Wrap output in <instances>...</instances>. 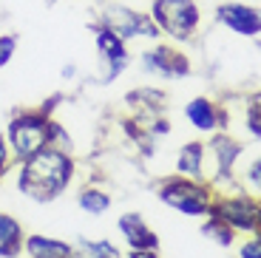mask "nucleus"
<instances>
[{
	"mask_svg": "<svg viewBox=\"0 0 261 258\" xmlns=\"http://www.w3.org/2000/svg\"><path fill=\"white\" fill-rule=\"evenodd\" d=\"M142 71L150 77H162V80H179L190 74V57L170 43H156L153 48L142 51L139 57Z\"/></svg>",
	"mask_w": 261,
	"mask_h": 258,
	"instance_id": "nucleus-8",
	"label": "nucleus"
},
{
	"mask_svg": "<svg viewBox=\"0 0 261 258\" xmlns=\"http://www.w3.org/2000/svg\"><path fill=\"white\" fill-rule=\"evenodd\" d=\"M12 165H17V162H14L12 148H9V142H6V134H0V179L12 170Z\"/></svg>",
	"mask_w": 261,
	"mask_h": 258,
	"instance_id": "nucleus-23",
	"label": "nucleus"
},
{
	"mask_svg": "<svg viewBox=\"0 0 261 258\" xmlns=\"http://www.w3.org/2000/svg\"><path fill=\"white\" fill-rule=\"evenodd\" d=\"M17 45H20V40H17V34H14V32L0 34V68H6V65L12 63Z\"/></svg>",
	"mask_w": 261,
	"mask_h": 258,
	"instance_id": "nucleus-21",
	"label": "nucleus"
},
{
	"mask_svg": "<svg viewBox=\"0 0 261 258\" xmlns=\"http://www.w3.org/2000/svg\"><path fill=\"white\" fill-rule=\"evenodd\" d=\"M185 116L199 134H216L219 128H224V111L207 97H193L185 105Z\"/></svg>",
	"mask_w": 261,
	"mask_h": 258,
	"instance_id": "nucleus-11",
	"label": "nucleus"
},
{
	"mask_svg": "<svg viewBox=\"0 0 261 258\" xmlns=\"http://www.w3.org/2000/svg\"><path fill=\"white\" fill-rule=\"evenodd\" d=\"M156 196L162 204H168L170 210H176L182 216H210L213 210V193L204 182H196L188 179V176H173V179H165L159 182L156 187Z\"/></svg>",
	"mask_w": 261,
	"mask_h": 258,
	"instance_id": "nucleus-3",
	"label": "nucleus"
},
{
	"mask_svg": "<svg viewBox=\"0 0 261 258\" xmlns=\"http://www.w3.org/2000/svg\"><path fill=\"white\" fill-rule=\"evenodd\" d=\"M71 258H122V252L108 239H85V236H77V241H71Z\"/></svg>",
	"mask_w": 261,
	"mask_h": 258,
	"instance_id": "nucleus-16",
	"label": "nucleus"
},
{
	"mask_svg": "<svg viewBox=\"0 0 261 258\" xmlns=\"http://www.w3.org/2000/svg\"><path fill=\"white\" fill-rule=\"evenodd\" d=\"M207 150H210V156L216 159V179H230L233 176V165H236V159L242 156V145L236 142L233 136H227V134H216L213 139H210V145H207Z\"/></svg>",
	"mask_w": 261,
	"mask_h": 258,
	"instance_id": "nucleus-12",
	"label": "nucleus"
},
{
	"mask_svg": "<svg viewBox=\"0 0 261 258\" xmlns=\"http://www.w3.org/2000/svg\"><path fill=\"white\" fill-rule=\"evenodd\" d=\"M148 14L153 17L159 32L176 43L190 40L202 23V12L196 6V0H153Z\"/></svg>",
	"mask_w": 261,
	"mask_h": 258,
	"instance_id": "nucleus-4",
	"label": "nucleus"
},
{
	"mask_svg": "<svg viewBox=\"0 0 261 258\" xmlns=\"http://www.w3.org/2000/svg\"><path fill=\"white\" fill-rule=\"evenodd\" d=\"M117 233L128 244V250H159V236L148 227L139 213H122L117 219Z\"/></svg>",
	"mask_w": 261,
	"mask_h": 258,
	"instance_id": "nucleus-10",
	"label": "nucleus"
},
{
	"mask_svg": "<svg viewBox=\"0 0 261 258\" xmlns=\"http://www.w3.org/2000/svg\"><path fill=\"white\" fill-rule=\"evenodd\" d=\"M77 162L68 150L46 145L34 156L17 162V190L34 204H51L74 185Z\"/></svg>",
	"mask_w": 261,
	"mask_h": 258,
	"instance_id": "nucleus-1",
	"label": "nucleus"
},
{
	"mask_svg": "<svg viewBox=\"0 0 261 258\" xmlns=\"http://www.w3.org/2000/svg\"><path fill=\"white\" fill-rule=\"evenodd\" d=\"M23 255L26 258H71V241L43 236V233H26Z\"/></svg>",
	"mask_w": 261,
	"mask_h": 258,
	"instance_id": "nucleus-13",
	"label": "nucleus"
},
{
	"mask_svg": "<svg viewBox=\"0 0 261 258\" xmlns=\"http://www.w3.org/2000/svg\"><path fill=\"white\" fill-rule=\"evenodd\" d=\"M91 34H94V48H97V60H99V83L108 85L130 65L128 43L119 34H114L108 26H102L99 20L91 23Z\"/></svg>",
	"mask_w": 261,
	"mask_h": 258,
	"instance_id": "nucleus-5",
	"label": "nucleus"
},
{
	"mask_svg": "<svg viewBox=\"0 0 261 258\" xmlns=\"http://www.w3.org/2000/svg\"><path fill=\"white\" fill-rule=\"evenodd\" d=\"M210 216H219L236 233H255L261 219V201L255 196H222L213 201Z\"/></svg>",
	"mask_w": 261,
	"mask_h": 258,
	"instance_id": "nucleus-7",
	"label": "nucleus"
},
{
	"mask_svg": "<svg viewBox=\"0 0 261 258\" xmlns=\"http://www.w3.org/2000/svg\"><path fill=\"white\" fill-rule=\"evenodd\" d=\"M244 128L253 139H261V91L250 94L244 105Z\"/></svg>",
	"mask_w": 261,
	"mask_h": 258,
	"instance_id": "nucleus-20",
	"label": "nucleus"
},
{
	"mask_svg": "<svg viewBox=\"0 0 261 258\" xmlns=\"http://www.w3.org/2000/svg\"><path fill=\"white\" fill-rule=\"evenodd\" d=\"M60 77H63V80H74V77H77V65H63V71H60Z\"/></svg>",
	"mask_w": 261,
	"mask_h": 258,
	"instance_id": "nucleus-26",
	"label": "nucleus"
},
{
	"mask_svg": "<svg viewBox=\"0 0 261 258\" xmlns=\"http://www.w3.org/2000/svg\"><path fill=\"white\" fill-rule=\"evenodd\" d=\"M162 99H165V94H159L156 88H137V91H130L128 94V102L134 105V108L139 111V114H150V116H156L159 111H162Z\"/></svg>",
	"mask_w": 261,
	"mask_h": 258,
	"instance_id": "nucleus-18",
	"label": "nucleus"
},
{
	"mask_svg": "<svg viewBox=\"0 0 261 258\" xmlns=\"http://www.w3.org/2000/svg\"><path fill=\"white\" fill-rule=\"evenodd\" d=\"M23 241H26V230H23L20 219L0 210V258H20Z\"/></svg>",
	"mask_w": 261,
	"mask_h": 258,
	"instance_id": "nucleus-14",
	"label": "nucleus"
},
{
	"mask_svg": "<svg viewBox=\"0 0 261 258\" xmlns=\"http://www.w3.org/2000/svg\"><path fill=\"white\" fill-rule=\"evenodd\" d=\"M111 204H114V199L105 193L102 187L88 185V187H83V190L77 193V207L83 210L85 216H91V219H99V216H105L108 210H111Z\"/></svg>",
	"mask_w": 261,
	"mask_h": 258,
	"instance_id": "nucleus-17",
	"label": "nucleus"
},
{
	"mask_svg": "<svg viewBox=\"0 0 261 258\" xmlns=\"http://www.w3.org/2000/svg\"><path fill=\"white\" fill-rule=\"evenodd\" d=\"M99 23L108 26L114 34H119L125 43L128 40H159L162 37L159 26L153 23V17L148 12H137L130 6H119V3H111L105 9L99 14Z\"/></svg>",
	"mask_w": 261,
	"mask_h": 258,
	"instance_id": "nucleus-6",
	"label": "nucleus"
},
{
	"mask_svg": "<svg viewBox=\"0 0 261 258\" xmlns=\"http://www.w3.org/2000/svg\"><path fill=\"white\" fill-rule=\"evenodd\" d=\"M125 258H159L156 250H128Z\"/></svg>",
	"mask_w": 261,
	"mask_h": 258,
	"instance_id": "nucleus-25",
	"label": "nucleus"
},
{
	"mask_svg": "<svg viewBox=\"0 0 261 258\" xmlns=\"http://www.w3.org/2000/svg\"><path fill=\"white\" fill-rule=\"evenodd\" d=\"M244 182H247L250 190H255V193L261 196V159H253L247 165V170H244Z\"/></svg>",
	"mask_w": 261,
	"mask_h": 258,
	"instance_id": "nucleus-22",
	"label": "nucleus"
},
{
	"mask_svg": "<svg viewBox=\"0 0 261 258\" xmlns=\"http://www.w3.org/2000/svg\"><path fill=\"white\" fill-rule=\"evenodd\" d=\"M239 258H261V233H255L253 239L239 247Z\"/></svg>",
	"mask_w": 261,
	"mask_h": 258,
	"instance_id": "nucleus-24",
	"label": "nucleus"
},
{
	"mask_svg": "<svg viewBox=\"0 0 261 258\" xmlns=\"http://www.w3.org/2000/svg\"><path fill=\"white\" fill-rule=\"evenodd\" d=\"M202 236H207L216 247L230 250V247H233V239H236V230L230 224H224L219 216H207V221L202 224Z\"/></svg>",
	"mask_w": 261,
	"mask_h": 258,
	"instance_id": "nucleus-19",
	"label": "nucleus"
},
{
	"mask_svg": "<svg viewBox=\"0 0 261 258\" xmlns=\"http://www.w3.org/2000/svg\"><path fill=\"white\" fill-rule=\"evenodd\" d=\"M51 125L54 116L51 108H23L9 119L6 125V142L12 148L14 162H23L51 145Z\"/></svg>",
	"mask_w": 261,
	"mask_h": 258,
	"instance_id": "nucleus-2",
	"label": "nucleus"
},
{
	"mask_svg": "<svg viewBox=\"0 0 261 258\" xmlns=\"http://www.w3.org/2000/svg\"><path fill=\"white\" fill-rule=\"evenodd\" d=\"M204 159H207L204 142L182 145L179 153H176V173L188 176V179H196V182H204Z\"/></svg>",
	"mask_w": 261,
	"mask_h": 258,
	"instance_id": "nucleus-15",
	"label": "nucleus"
},
{
	"mask_svg": "<svg viewBox=\"0 0 261 258\" xmlns=\"http://www.w3.org/2000/svg\"><path fill=\"white\" fill-rule=\"evenodd\" d=\"M216 20L222 23L227 32L239 37H258L261 34V9L247 6V3H222L216 9Z\"/></svg>",
	"mask_w": 261,
	"mask_h": 258,
	"instance_id": "nucleus-9",
	"label": "nucleus"
},
{
	"mask_svg": "<svg viewBox=\"0 0 261 258\" xmlns=\"http://www.w3.org/2000/svg\"><path fill=\"white\" fill-rule=\"evenodd\" d=\"M255 233H261V219H258V230H255Z\"/></svg>",
	"mask_w": 261,
	"mask_h": 258,
	"instance_id": "nucleus-27",
	"label": "nucleus"
}]
</instances>
